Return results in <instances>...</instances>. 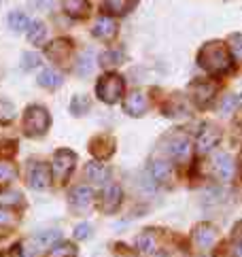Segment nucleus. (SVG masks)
Segmentation results:
<instances>
[{
	"mask_svg": "<svg viewBox=\"0 0 242 257\" xmlns=\"http://www.w3.org/2000/svg\"><path fill=\"white\" fill-rule=\"evenodd\" d=\"M198 64L202 70H206L212 77L227 75L234 66V58H231L229 49L221 41H210L206 45H202V49L198 51Z\"/></svg>",
	"mask_w": 242,
	"mask_h": 257,
	"instance_id": "f257e3e1",
	"label": "nucleus"
},
{
	"mask_svg": "<svg viewBox=\"0 0 242 257\" xmlns=\"http://www.w3.org/2000/svg\"><path fill=\"white\" fill-rule=\"evenodd\" d=\"M51 125V117L47 113V108L41 106V104H30L24 111V121H22V127H24V134L30 136V139H41V136L47 134Z\"/></svg>",
	"mask_w": 242,
	"mask_h": 257,
	"instance_id": "f03ea898",
	"label": "nucleus"
},
{
	"mask_svg": "<svg viewBox=\"0 0 242 257\" xmlns=\"http://www.w3.org/2000/svg\"><path fill=\"white\" fill-rule=\"evenodd\" d=\"M126 91V81L119 75H104L98 79L96 83V96L102 100L104 104H115L121 100Z\"/></svg>",
	"mask_w": 242,
	"mask_h": 257,
	"instance_id": "7ed1b4c3",
	"label": "nucleus"
},
{
	"mask_svg": "<svg viewBox=\"0 0 242 257\" xmlns=\"http://www.w3.org/2000/svg\"><path fill=\"white\" fill-rule=\"evenodd\" d=\"M74 164H77V155H74V151H70V149L55 151V155H53V166H51L55 183L64 185V183L70 179V174L74 170Z\"/></svg>",
	"mask_w": 242,
	"mask_h": 257,
	"instance_id": "20e7f679",
	"label": "nucleus"
},
{
	"mask_svg": "<svg viewBox=\"0 0 242 257\" xmlns=\"http://www.w3.org/2000/svg\"><path fill=\"white\" fill-rule=\"evenodd\" d=\"M189 96L200 108H208L212 104V100H215V96H217V83L195 79L189 85Z\"/></svg>",
	"mask_w": 242,
	"mask_h": 257,
	"instance_id": "39448f33",
	"label": "nucleus"
},
{
	"mask_svg": "<svg viewBox=\"0 0 242 257\" xmlns=\"http://www.w3.org/2000/svg\"><path fill=\"white\" fill-rule=\"evenodd\" d=\"M219 141H221V130H219V127H215V125L206 123V125H204L202 130H200V134H198V141H195V149H198L200 155H206V153H210V151L219 145Z\"/></svg>",
	"mask_w": 242,
	"mask_h": 257,
	"instance_id": "423d86ee",
	"label": "nucleus"
},
{
	"mask_svg": "<svg viewBox=\"0 0 242 257\" xmlns=\"http://www.w3.org/2000/svg\"><path fill=\"white\" fill-rule=\"evenodd\" d=\"M89 151L94 153V158L98 160H106L115 153V139L110 134H98L91 139L89 143Z\"/></svg>",
	"mask_w": 242,
	"mask_h": 257,
	"instance_id": "0eeeda50",
	"label": "nucleus"
},
{
	"mask_svg": "<svg viewBox=\"0 0 242 257\" xmlns=\"http://www.w3.org/2000/svg\"><path fill=\"white\" fill-rule=\"evenodd\" d=\"M217 240V227L212 223H200L193 229V244L200 249H210Z\"/></svg>",
	"mask_w": 242,
	"mask_h": 257,
	"instance_id": "6e6552de",
	"label": "nucleus"
},
{
	"mask_svg": "<svg viewBox=\"0 0 242 257\" xmlns=\"http://www.w3.org/2000/svg\"><path fill=\"white\" fill-rule=\"evenodd\" d=\"M70 56H72V43L68 39H58L47 47V58L53 62L66 64L70 60Z\"/></svg>",
	"mask_w": 242,
	"mask_h": 257,
	"instance_id": "1a4fd4ad",
	"label": "nucleus"
},
{
	"mask_svg": "<svg viewBox=\"0 0 242 257\" xmlns=\"http://www.w3.org/2000/svg\"><path fill=\"white\" fill-rule=\"evenodd\" d=\"M121 200H124V194H121V187L119 185H108L102 194V200H100V208L104 213L113 215L115 210L121 206Z\"/></svg>",
	"mask_w": 242,
	"mask_h": 257,
	"instance_id": "9d476101",
	"label": "nucleus"
},
{
	"mask_svg": "<svg viewBox=\"0 0 242 257\" xmlns=\"http://www.w3.org/2000/svg\"><path fill=\"white\" fill-rule=\"evenodd\" d=\"M91 34H94L96 39H100V41H113L117 36V24H115V20H113V17H108V15L98 17V22L94 26V30H91Z\"/></svg>",
	"mask_w": 242,
	"mask_h": 257,
	"instance_id": "9b49d317",
	"label": "nucleus"
},
{
	"mask_svg": "<svg viewBox=\"0 0 242 257\" xmlns=\"http://www.w3.org/2000/svg\"><path fill=\"white\" fill-rule=\"evenodd\" d=\"M124 111L130 117H143L147 113V96L143 91H132L124 102Z\"/></svg>",
	"mask_w": 242,
	"mask_h": 257,
	"instance_id": "f8f14e48",
	"label": "nucleus"
},
{
	"mask_svg": "<svg viewBox=\"0 0 242 257\" xmlns=\"http://www.w3.org/2000/svg\"><path fill=\"white\" fill-rule=\"evenodd\" d=\"M30 187L32 189H45L49 185L51 181V172H49V166L47 164H34L30 168Z\"/></svg>",
	"mask_w": 242,
	"mask_h": 257,
	"instance_id": "ddd939ff",
	"label": "nucleus"
},
{
	"mask_svg": "<svg viewBox=\"0 0 242 257\" xmlns=\"http://www.w3.org/2000/svg\"><path fill=\"white\" fill-rule=\"evenodd\" d=\"M91 200H94V191H91L89 187H85V185L74 187L70 191V204L74 208H79V210H85L91 204Z\"/></svg>",
	"mask_w": 242,
	"mask_h": 257,
	"instance_id": "4468645a",
	"label": "nucleus"
},
{
	"mask_svg": "<svg viewBox=\"0 0 242 257\" xmlns=\"http://www.w3.org/2000/svg\"><path fill=\"white\" fill-rule=\"evenodd\" d=\"M62 7L66 15L74 17V20H83L89 15V3L87 0H62Z\"/></svg>",
	"mask_w": 242,
	"mask_h": 257,
	"instance_id": "2eb2a0df",
	"label": "nucleus"
},
{
	"mask_svg": "<svg viewBox=\"0 0 242 257\" xmlns=\"http://www.w3.org/2000/svg\"><path fill=\"white\" fill-rule=\"evenodd\" d=\"M138 5V0H104L102 7L108 15H128Z\"/></svg>",
	"mask_w": 242,
	"mask_h": 257,
	"instance_id": "dca6fc26",
	"label": "nucleus"
},
{
	"mask_svg": "<svg viewBox=\"0 0 242 257\" xmlns=\"http://www.w3.org/2000/svg\"><path fill=\"white\" fill-rule=\"evenodd\" d=\"M215 174L221 181H229L231 174H234V162L227 153H217L215 158Z\"/></svg>",
	"mask_w": 242,
	"mask_h": 257,
	"instance_id": "f3484780",
	"label": "nucleus"
},
{
	"mask_svg": "<svg viewBox=\"0 0 242 257\" xmlns=\"http://www.w3.org/2000/svg\"><path fill=\"white\" fill-rule=\"evenodd\" d=\"M85 174H87V179H89L91 183H96V185H104L110 172H108V168L104 166V164H100V162H91V164H87Z\"/></svg>",
	"mask_w": 242,
	"mask_h": 257,
	"instance_id": "a211bd4d",
	"label": "nucleus"
},
{
	"mask_svg": "<svg viewBox=\"0 0 242 257\" xmlns=\"http://www.w3.org/2000/svg\"><path fill=\"white\" fill-rule=\"evenodd\" d=\"M91 70H94V51L85 49L79 56V60L74 62V72H77L79 77H89Z\"/></svg>",
	"mask_w": 242,
	"mask_h": 257,
	"instance_id": "6ab92c4d",
	"label": "nucleus"
},
{
	"mask_svg": "<svg viewBox=\"0 0 242 257\" xmlns=\"http://www.w3.org/2000/svg\"><path fill=\"white\" fill-rule=\"evenodd\" d=\"M168 153L172 155V158H176V160L187 158V153H189V141L185 139V136H176V139H172L168 143Z\"/></svg>",
	"mask_w": 242,
	"mask_h": 257,
	"instance_id": "aec40b11",
	"label": "nucleus"
},
{
	"mask_svg": "<svg viewBox=\"0 0 242 257\" xmlns=\"http://www.w3.org/2000/svg\"><path fill=\"white\" fill-rule=\"evenodd\" d=\"M136 246H138V251L141 253H147V255H151V253H155L157 251V238H155V234L153 232H143L141 236L136 238Z\"/></svg>",
	"mask_w": 242,
	"mask_h": 257,
	"instance_id": "412c9836",
	"label": "nucleus"
},
{
	"mask_svg": "<svg viewBox=\"0 0 242 257\" xmlns=\"http://www.w3.org/2000/svg\"><path fill=\"white\" fill-rule=\"evenodd\" d=\"M7 24H9V28H11L13 32H28V28H30V20L26 17V13L22 11H11L7 17Z\"/></svg>",
	"mask_w": 242,
	"mask_h": 257,
	"instance_id": "4be33fe9",
	"label": "nucleus"
},
{
	"mask_svg": "<svg viewBox=\"0 0 242 257\" xmlns=\"http://www.w3.org/2000/svg\"><path fill=\"white\" fill-rule=\"evenodd\" d=\"M47 39V26L43 22H32L28 28V43L30 45H43Z\"/></svg>",
	"mask_w": 242,
	"mask_h": 257,
	"instance_id": "5701e85b",
	"label": "nucleus"
},
{
	"mask_svg": "<svg viewBox=\"0 0 242 257\" xmlns=\"http://www.w3.org/2000/svg\"><path fill=\"white\" fill-rule=\"evenodd\" d=\"M151 177H153V181H157V183H164V181H168L170 179V174H172V170H170V164L168 162H164V160H157V162H153L151 164Z\"/></svg>",
	"mask_w": 242,
	"mask_h": 257,
	"instance_id": "b1692460",
	"label": "nucleus"
},
{
	"mask_svg": "<svg viewBox=\"0 0 242 257\" xmlns=\"http://www.w3.org/2000/svg\"><path fill=\"white\" fill-rule=\"evenodd\" d=\"M39 85L41 87H47V89H55V87H60L62 85V75L60 72H55V70H41V75H39Z\"/></svg>",
	"mask_w": 242,
	"mask_h": 257,
	"instance_id": "393cba45",
	"label": "nucleus"
},
{
	"mask_svg": "<svg viewBox=\"0 0 242 257\" xmlns=\"http://www.w3.org/2000/svg\"><path fill=\"white\" fill-rule=\"evenodd\" d=\"M89 106H91V100L85 94H77V96H72V100H70V113L77 115V117L85 115L89 111Z\"/></svg>",
	"mask_w": 242,
	"mask_h": 257,
	"instance_id": "a878e982",
	"label": "nucleus"
},
{
	"mask_svg": "<svg viewBox=\"0 0 242 257\" xmlns=\"http://www.w3.org/2000/svg\"><path fill=\"white\" fill-rule=\"evenodd\" d=\"M60 232L58 229H47V232H41V234H36L34 238H32V242L34 244H39V249L41 246H51V244H55L60 240Z\"/></svg>",
	"mask_w": 242,
	"mask_h": 257,
	"instance_id": "bb28decb",
	"label": "nucleus"
},
{
	"mask_svg": "<svg viewBox=\"0 0 242 257\" xmlns=\"http://www.w3.org/2000/svg\"><path fill=\"white\" fill-rule=\"evenodd\" d=\"M13 119H15V104L11 102V100L0 96V125L11 123Z\"/></svg>",
	"mask_w": 242,
	"mask_h": 257,
	"instance_id": "cd10ccee",
	"label": "nucleus"
},
{
	"mask_svg": "<svg viewBox=\"0 0 242 257\" xmlns=\"http://www.w3.org/2000/svg\"><path fill=\"white\" fill-rule=\"evenodd\" d=\"M47 257H77V246L72 242H60L53 244Z\"/></svg>",
	"mask_w": 242,
	"mask_h": 257,
	"instance_id": "c85d7f7f",
	"label": "nucleus"
},
{
	"mask_svg": "<svg viewBox=\"0 0 242 257\" xmlns=\"http://www.w3.org/2000/svg\"><path fill=\"white\" fill-rule=\"evenodd\" d=\"M124 62V51H115V49H110V51H104L100 56V64L104 68H115L119 66V64Z\"/></svg>",
	"mask_w": 242,
	"mask_h": 257,
	"instance_id": "c756f323",
	"label": "nucleus"
},
{
	"mask_svg": "<svg viewBox=\"0 0 242 257\" xmlns=\"http://www.w3.org/2000/svg\"><path fill=\"white\" fill-rule=\"evenodd\" d=\"M17 179V168L11 162H0V183H11Z\"/></svg>",
	"mask_w": 242,
	"mask_h": 257,
	"instance_id": "7c9ffc66",
	"label": "nucleus"
},
{
	"mask_svg": "<svg viewBox=\"0 0 242 257\" xmlns=\"http://www.w3.org/2000/svg\"><path fill=\"white\" fill-rule=\"evenodd\" d=\"M229 53L236 62H242V32L229 36Z\"/></svg>",
	"mask_w": 242,
	"mask_h": 257,
	"instance_id": "2f4dec72",
	"label": "nucleus"
},
{
	"mask_svg": "<svg viewBox=\"0 0 242 257\" xmlns=\"http://www.w3.org/2000/svg\"><path fill=\"white\" fill-rule=\"evenodd\" d=\"M22 204V194L15 189H9L0 194V206H20Z\"/></svg>",
	"mask_w": 242,
	"mask_h": 257,
	"instance_id": "473e14b6",
	"label": "nucleus"
},
{
	"mask_svg": "<svg viewBox=\"0 0 242 257\" xmlns=\"http://www.w3.org/2000/svg\"><path fill=\"white\" fill-rule=\"evenodd\" d=\"M36 66H41V56L39 53H34V51H26L22 56V68L24 70H32Z\"/></svg>",
	"mask_w": 242,
	"mask_h": 257,
	"instance_id": "72a5a7b5",
	"label": "nucleus"
},
{
	"mask_svg": "<svg viewBox=\"0 0 242 257\" xmlns=\"http://www.w3.org/2000/svg\"><path fill=\"white\" fill-rule=\"evenodd\" d=\"M236 104H238V96L229 94V96L223 98V102H221V111H223V115H229V113L236 108Z\"/></svg>",
	"mask_w": 242,
	"mask_h": 257,
	"instance_id": "f704fd0d",
	"label": "nucleus"
},
{
	"mask_svg": "<svg viewBox=\"0 0 242 257\" xmlns=\"http://www.w3.org/2000/svg\"><path fill=\"white\" fill-rule=\"evenodd\" d=\"M89 234H91L89 223H79L74 227V238H77V240H85V238H89Z\"/></svg>",
	"mask_w": 242,
	"mask_h": 257,
	"instance_id": "c9c22d12",
	"label": "nucleus"
},
{
	"mask_svg": "<svg viewBox=\"0 0 242 257\" xmlns=\"http://www.w3.org/2000/svg\"><path fill=\"white\" fill-rule=\"evenodd\" d=\"M231 240L238 244V253L242 255V221H238L234 225V229H231Z\"/></svg>",
	"mask_w": 242,
	"mask_h": 257,
	"instance_id": "e433bc0d",
	"label": "nucleus"
},
{
	"mask_svg": "<svg viewBox=\"0 0 242 257\" xmlns=\"http://www.w3.org/2000/svg\"><path fill=\"white\" fill-rule=\"evenodd\" d=\"M30 7L36 9V11H51L53 0H30Z\"/></svg>",
	"mask_w": 242,
	"mask_h": 257,
	"instance_id": "4c0bfd02",
	"label": "nucleus"
},
{
	"mask_svg": "<svg viewBox=\"0 0 242 257\" xmlns=\"http://www.w3.org/2000/svg\"><path fill=\"white\" fill-rule=\"evenodd\" d=\"M7 257H24V249H22V246H20V244H15V246H13V249H11V251H9V253H7Z\"/></svg>",
	"mask_w": 242,
	"mask_h": 257,
	"instance_id": "58836bf2",
	"label": "nucleus"
},
{
	"mask_svg": "<svg viewBox=\"0 0 242 257\" xmlns=\"http://www.w3.org/2000/svg\"><path fill=\"white\" fill-rule=\"evenodd\" d=\"M7 223H11V217L7 213H0V225H7Z\"/></svg>",
	"mask_w": 242,
	"mask_h": 257,
	"instance_id": "ea45409f",
	"label": "nucleus"
},
{
	"mask_svg": "<svg viewBox=\"0 0 242 257\" xmlns=\"http://www.w3.org/2000/svg\"><path fill=\"white\" fill-rule=\"evenodd\" d=\"M238 102L242 104V91H240V96H238Z\"/></svg>",
	"mask_w": 242,
	"mask_h": 257,
	"instance_id": "a19ab883",
	"label": "nucleus"
},
{
	"mask_svg": "<svg viewBox=\"0 0 242 257\" xmlns=\"http://www.w3.org/2000/svg\"><path fill=\"white\" fill-rule=\"evenodd\" d=\"M157 257H166V255H157Z\"/></svg>",
	"mask_w": 242,
	"mask_h": 257,
	"instance_id": "79ce46f5",
	"label": "nucleus"
},
{
	"mask_svg": "<svg viewBox=\"0 0 242 257\" xmlns=\"http://www.w3.org/2000/svg\"><path fill=\"white\" fill-rule=\"evenodd\" d=\"M0 3H3V0H0Z\"/></svg>",
	"mask_w": 242,
	"mask_h": 257,
	"instance_id": "37998d69",
	"label": "nucleus"
}]
</instances>
